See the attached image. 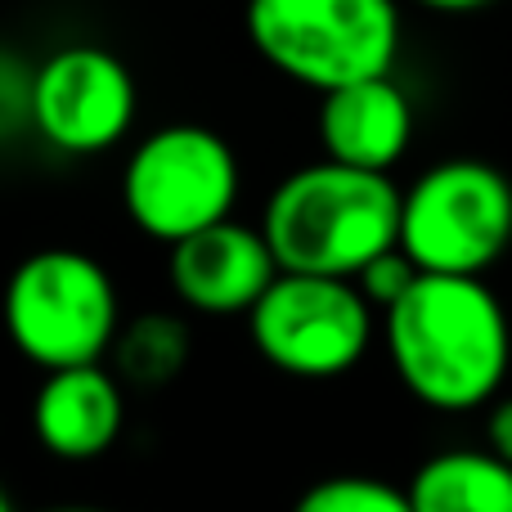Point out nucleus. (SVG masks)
<instances>
[{"label": "nucleus", "instance_id": "nucleus-6", "mask_svg": "<svg viewBox=\"0 0 512 512\" xmlns=\"http://www.w3.org/2000/svg\"><path fill=\"white\" fill-rule=\"evenodd\" d=\"M400 248L423 274L486 279L512 248V180L481 158L427 167L400 203Z\"/></svg>", "mask_w": 512, "mask_h": 512}, {"label": "nucleus", "instance_id": "nucleus-1", "mask_svg": "<svg viewBox=\"0 0 512 512\" xmlns=\"http://www.w3.org/2000/svg\"><path fill=\"white\" fill-rule=\"evenodd\" d=\"M382 342L400 387L436 414H477L504 396L512 324L486 279L423 274L382 315Z\"/></svg>", "mask_w": 512, "mask_h": 512}, {"label": "nucleus", "instance_id": "nucleus-15", "mask_svg": "<svg viewBox=\"0 0 512 512\" xmlns=\"http://www.w3.org/2000/svg\"><path fill=\"white\" fill-rule=\"evenodd\" d=\"M418 279H423V270L409 261L405 248H391V252H382L378 261H369L360 274H355V288L369 297V306L378 310V315H387V310L396 306V301L405 297Z\"/></svg>", "mask_w": 512, "mask_h": 512}, {"label": "nucleus", "instance_id": "nucleus-5", "mask_svg": "<svg viewBox=\"0 0 512 512\" xmlns=\"http://www.w3.org/2000/svg\"><path fill=\"white\" fill-rule=\"evenodd\" d=\"M243 194L234 144L203 122H171L135 140L122 167L126 221L144 239L176 248L230 221Z\"/></svg>", "mask_w": 512, "mask_h": 512}, {"label": "nucleus", "instance_id": "nucleus-16", "mask_svg": "<svg viewBox=\"0 0 512 512\" xmlns=\"http://www.w3.org/2000/svg\"><path fill=\"white\" fill-rule=\"evenodd\" d=\"M486 450H495L504 463H512V396H499L486 409Z\"/></svg>", "mask_w": 512, "mask_h": 512}, {"label": "nucleus", "instance_id": "nucleus-3", "mask_svg": "<svg viewBox=\"0 0 512 512\" xmlns=\"http://www.w3.org/2000/svg\"><path fill=\"white\" fill-rule=\"evenodd\" d=\"M0 324L9 346L41 373L104 364L122 333V301L99 256L41 248L9 274L0 292Z\"/></svg>", "mask_w": 512, "mask_h": 512}, {"label": "nucleus", "instance_id": "nucleus-10", "mask_svg": "<svg viewBox=\"0 0 512 512\" xmlns=\"http://www.w3.org/2000/svg\"><path fill=\"white\" fill-rule=\"evenodd\" d=\"M32 432L50 459L95 463L126 432V382L104 364L41 373L32 396Z\"/></svg>", "mask_w": 512, "mask_h": 512}, {"label": "nucleus", "instance_id": "nucleus-11", "mask_svg": "<svg viewBox=\"0 0 512 512\" xmlns=\"http://www.w3.org/2000/svg\"><path fill=\"white\" fill-rule=\"evenodd\" d=\"M315 135L324 158L355 171L391 176L414 144V99L396 77H369L328 90L319 95Z\"/></svg>", "mask_w": 512, "mask_h": 512}, {"label": "nucleus", "instance_id": "nucleus-17", "mask_svg": "<svg viewBox=\"0 0 512 512\" xmlns=\"http://www.w3.org/2000/svg\"><path fill=\"white\" fill-rule=\"evenodd\" d=\"M414 5L432 9V14H477V9L495 5V0H414Z\"/></svg>", "mask_w": 512, "mask_h": 512}, {"label": "nucleus", "instance_id": "nucleus-7", "mask_svg": "<svg viewBox=\"0 0 512 512\" xmlns=\"http://www.w3.org/2000/svg\"><path fill=\"white\" fill-rule=\"evenodd\" d=\"M378 310L355 279L279 270L248 315V337L270 369L301 382H333L360 369L373 346Z\"/></svg>", "mask_w": 512, "mask_h": 512}, {"label": "nucleus", "instance_id": "nucleus-14", "mask_svg": "<svg viewBox=\"0 0 512 512\" xmlns=\"http://www.w3.org/2000/svg\"><path fill=\"white\" fill-rule=\"evenodd\" d=\"M292 512H414V504L405 486H391L369 472H337L301 490Z\"/></svg>", "mask_w": 512, "mask_h": 512}, {"label": "nucleus", "instance_id": "nucleus-18", "mask_svg": "<svg viewBox=\"0 0 512 512\" xmlns=\"http://www.w3.org/2000/svg\"><path fill=\"white\" fill-rule=\"evenodd\" d=\"M45 512H113V508H99V504H54Z\"/></svg>", "mask_w": 512, "mask_h": 512}, {"label": "nucleus", "instance_id": "nucleus-8", "mask_svg": "<svg viewBox=\"0 0 512 512\" xmlns=\"http://www.w3.org/2000/svg\"><path fill=\"white\" fill-rule=\"evenodd\" d=\"M140 86L122 54L95 41H72L32 68L27 117L32 131L63 158H95L131 135Z\"/></svg>", "mask_w": 512, "mask_h": 512}, {"label": "nucleus", "instance_id": "nucleus-9", "mask_svg": "<svg viewBox=\"0 0 512 512\" xmlns=\"http://www.w3.org/2000/svg\"><path fill=\"white\" fill-rule=\"evenodd\" d=\"M167 252L171 292L198 315H252L279 279V261L261 225H243L234 216Z\"/></svg>", "mask_w": 512, "mask_h": 512}, {"label": "nucleus", "instance_id": "nucleus-19", "mask_svg": "<svg viewBox=\"0 0 512 512\" xmlns=\"http://www.w3.org/2000/svg\"><path fill=\"white\" fill-rule=\"evenodd\" d=\"M0 512H18V508H14V499H9V490H5V486H0Z\"/></svg>", "mask_w": 512, "mask_h": 512}, {"label": "nucleus", "instance_id": "nucleus-2", "mask_svg": "<svg viewBox=\"0 0 512 512\" xmlns=\"http://www.w3.org/2000/svg\"><path fill=\"white\" fill-rule=\"evenodd\" d=\"M400 203L405 189L391 176L319 158L270 189L261 234L279 270L355 279L382 252L400 248Z\"/></svg>", "mask_w": 512, "mask_h": 512}, {"label": "nucleus", "instance_id": "nucleus-13", "mask_svg": "<svg viewBox=\"0 0 512 512\" xmlns=\"http://www.w3.org/2000/svg\"><path fill=\"white\" fill-rule=\"evenodd\" d=\"M117 378L135 382V387H167L171 378H180V369L189 364V328L185 319L167 315V310H149L135 315L131 324H122L113 342Z\"/></svg>", "mask_w": 512, "mask_h": 512}, {"label": "nucleus", "instance_id": "nucleus-12", "mask_svg": "<svg viewBox=\"0 0 512 512\" xmlns=\"http://www.w3.org/2000/svg\"><path fill=\"white\" fill-rule=\"evenodd\" d=\"M414 512H512V463L486 445L436 450L409 477Z\"/></svg>", "mask_w": 512, "mask_h": 512}, {"label": "nucleus", "instance_id": "nucleus-4", "mask_svg": "<svg viewBox=\"0 0 512 512\" xmlns=\"http://www.w3.org/2000/svg\"><path fill=\"white\" fill-rule=\"evenodd\" d=\"M243 27L279 77L315 95L391 77L405 32L396 0H248Z\"/></svg>", "mask_w": 512, "mask_h": 512}]
</instances>
